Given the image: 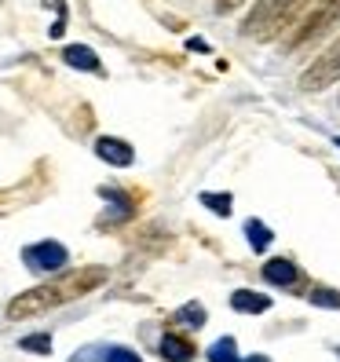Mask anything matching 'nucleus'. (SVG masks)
<instances>
[{"label": "nucleus", "mask_w": 340, "mask_h": 362, "mask_svg": "<svg viewBox=\"0 0 340 362\" xmlns=\"http://www.w3.org/2000/svg\"><path fill=\"white\" fill-rule=\"evenodd\" d=\"M242 4H249V0H216V11L220 15H230V11H238Z\"/></svg>", "instance_id": "obj_17"}, {"label": "nucleus", "mask_w": 340, "mask_h": 362, "mask_svg": "<svg viewBox=\"0 0 340 362\" xmlns=\"http://www.w3.org/2000/svg\"><path fill=\"white\" fill-rule=\"evenodd\" d=\"M230 308L242 315H264V311H271V296L252 293V289H235L230 293Z\"/></svg>", "instance_id": "obj_7"}, {"label": "nucleus", "mask_w": 340, "mask_h": 362, "mask_svg": "<svg viewBox=\"0 0 340 362\" xmlns=\"http://www.w3.org/2000/svg\"><path fill=\"white\" fill-rule=\"evenodd\" d=\"M329 84H340V37L322 55H315L311 66L300 74V88L304 92H322V88H329Z\"/></svg>", "instance_id": "obj_3"}, {"label": "nucleus", "mask_w": 340, "mask_h": 362, "mask_svg": "<svg viewBox=\"0 0 340 362\" xmlns=\"http://www.w3.org/2000/svg\"><path fill=\"white\" fill-rule=\"evenodd\" d=\"M333 26H340V0H311L304 15L286 33V52H307L322 40Z\"/></svg>", "instance_id": "obj_2"}, {"label": "nucleus", "mask_w": 340, "mask_h": 362, "mask_svg": "<svg viewBox=\"0 0 340 362\" xmlns=\"http://www.w3.org/2000/svg\"><path fill=\"white\" fill-rule=\"evenodd\" d=\"M95 154L106 161V165H117V168H124V165H132V146L124 143V139H114V136H99L95 139Z\"/></svg>", "instance_id": "obj_6"}, {"label": "nucleus", "mask_w": 340, "mask_h": 362, "mask_svg": "<svg viewBox=\"0 0 340 362\" xmlns=\"http://www.w3.org/2000/svg\"><path fill=\"white\" fill-rule=\"evenodd\" d=\"M176 318L183 326H194V329H201L205 326V308L201 304H183L180 311H176Z\"/></svg>", "instance_id": "obj_13"}, {"label": "nucleus", "mask_w": 340, "mask_h": 362, "mask_svg": "<svg viewBox=\"0 0 340 362\" xmlns=\"http://www.w3.org/2000/svg\"><path fill=\"white\" fill-rule=\"evenodd\" d=\"M62 59H66L70 66H77V70H92V74L102 70V66H99V59H95V52H92V48H84V45H70L66 52H62Z\"/></svg>", "instance_id": "obj_9"}, {"label": "nucleus", "mask_w": 340, "mask_h": 362, "mask_svg": "<svg viewBox=\"0 0 340 362\" xmlns=\"http://www.w3.org/2000/svg\"><path fill=\"white\" fill-rule=\"evenodd\" d=\"M26 264L33 267V271H59L62 264L70 260V252H66V245H59V242H37V245H30L26 252Z\"/></svg>", "instance_id": "obj_4"}, {"label": "nucleus", "mask_w": 340, "mask_h": 362, "mask_svg": "<svg viewBox=\"0 0 340 362\" xmlns=\"http://www.w3.org/2000/svg\"><path fill=\"white\" fill-rule=\"evenodd\" d=\"M102 362H143V358H139L132 348H110Z\"/></svg>", "instance_id": "obj_15"}, {"label": "nucleus", "mask_w": 340, "mask_h": 362, "mask_svg": "<svg viewBox=\"0 0 340 362\" xmlns=\"http://www.w3.org/2000/svg\"><path fill=\"white\" fill-rule=\"evenodd\" d=\"M245 362H271V358H267V355H249Z\"/></svg>", "instance_id": "obj_18"}, {"label": "nucleus", "mask_w": 340, "mask_h": 362, "mask_svg": "<svg viewBox=\"0 0 340 362\" xmlns=\"http://www.w3.org/2000/svg\"><path fill=\"white\" fill-rule=\"evenodd\" d=\"M245 230H249V245L257 249V252H264V249L271 245V230H267L260 220H249V223H245Z\"/></svg>", "instance_id": "obj_11"}, {"label": "nucleus", "mask_w": 340, "mask_h": 362, "mask_svg": "<svg viewBox=\"0 0 340 362\" xmlns=\"http://www.w3.org/2000/svg\"><path fill=\"white\" fill-rule=\"evenodd\" d=\"M201 202H205L212 212H223V216H230V198H227V194H223V198H220V194H205Z\"/></svg>", "instance_id": "obj_16"}, {"label": "nucleus", "mask_w": 340, "mask_h": 362, "mask_svg": "<svg viewBox=\"0 0 340 362\" xmlns=\"http://www.w3.org/2000/svg\"><path fill=\"white\" fill-rule=\"evenodd\" d=\"M296 279H300V271H296L293 260H282V257H279V260H267V264H264V282H271V286H282V289H286V286H293Z\"/></svg>", "instance_id": "obj_8"}, {"label": "nucleus", "mask_w": 340, "mask_h": 362, "mask_svg": "<svg viewBox=\"0 0 340 362\" xmlns=\"http://www.w3.org/2000/svg\"><path fill=\"white\" fill-rule=\"evenodd\" d=\"M106 267H77V271H66V274H59V279L45 282V286H33L26 293H18L15 300L8 304V318L11 322H23V318H37V315H45L52 308H62V304H70V300H81V296H88L95 289L106 286Z\"/></svg>", "instance_id": "obj_1"}, {"label": "nucleus", "mask_w": 340, "mask_h": 362, "mask_svg": "<svg viewBox=\"0 0 340 362\" xmlns=\"http://www.w3.org/2000/svg\"><path fill=\"white\" fill-rule=\"evenodd\" d=\"M336 355H340V348H336Z\"/></svg>", "instance_id": "obj_19"}, {"label": "nucleus", "mask_w": 340, "mask_h": 362, "mask_svg": "<svg viewBox=\"0 0 340 362\" xmlns=\"http://www.w3.org/2000/svg\"><path fill=\"white\" fill-rule=\"evenodd\" d=\"M311 304L315 308H340V293L336 289H326V286H311Z\"/></svg>", "instance_id": "obj_12"}, {"label": "nucleus", "mask_w": 340, "mask_h": 362, "mask_svg": "<svg viewBox=\"0 0 340 362\" xmlns=\"http://www.w3.org/2000/svg\"><path fill=\"white\" fill-rule=\"evenodd\" d=\"M209 362H242V358H238V344H235V337H220L216 344L209 348Z\"/></svg>", "instance_id": "obj_10"}, {"label": "nucleus", "mask_w": 340, "mask_h": 362, "mask_svg": "<svg viewBox=\"0 0 340 362\" xmlns=\"http://www.w3.org/2000/svg\"><path fill=\"white\" fill-rule=\"evenodd\" d=\"M18 348H26V351H33V355H48V351H52V337H48V333H30V337L18 340Z\"/></svg>", "instance_id": "obj_14"}, {"label": "nucleus", "mask_w": 340, "mask_h": 362, "mask_svg": "<svg viewBox=\"0 0 340 362\" xmlns=\"http://www.w3.org/2000/svg\"><path fill=\"white\" fill-rule=\"evenodd\" d=\"M158 351H161V358H165V362H194V355H198L194 340L183 337V333H165Z\"/></svg>", "instance_id": "obj_5"}]
</instances>
